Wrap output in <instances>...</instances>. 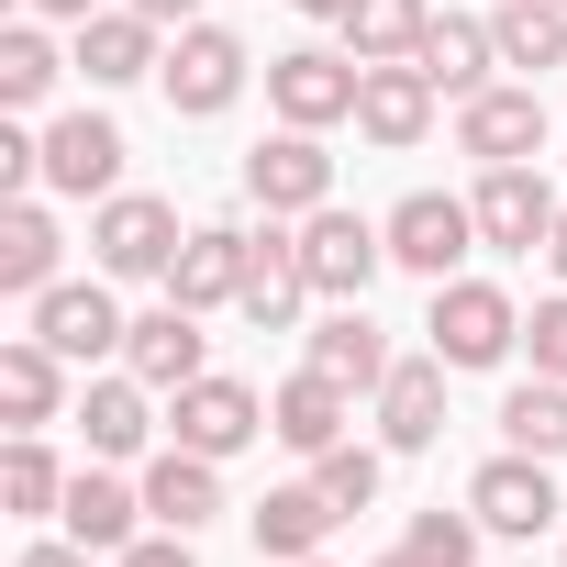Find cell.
<instances>
[{
  "label": "cell",
  "mask_w": 567,
  "mask_h": 567,
  "mask_svg": "<svg viewBox=\"0 0 567 567\" xmlns=\"http://www.w3.org/2000/svg\"><path fill=\"white\" fill-rule=\"evenodd\" d=\"M23 12H34V23H90L101 0H23Z\"/></svg>",
  "instance_id": "obj_40"
},
{
  "label": "cell",
  "mask_w": 567,
  "mask_h": 567,
  "mask_svg": "<svg viewBox=\"0 0 567 567\" xmlns=\"http://www.w3.org/2000/svg\"><path fill=\"white\" fill-rule=\"evenodd\" d=\"M112 567H200V556H189V534H167V523H156V534H134Z\"/></svg>",
  "instance_id": "obj_37"
},
{
  "label": "cell",
  "mask_w": 567,
  "mask_h": 567,
  "mask_svg": "<svg viewBox=\"0 0 567 567\" xmlns=\"http://www.w3.org/2000/svg\"><path fill=\"white\" fill-rule=\"evenodd\" d=\"M434 357L445 368H501L512 346H523V312H512V290H489V278H434Z\"/></svg>",
  "instance_id": "obj_2"
},
{
  "label": "cell",
  "mask_w": 567,
  "mask_h": 567,
  "mask_svg": "<svg viewBox=\"0 0 567 567\" xmlns=\"http://www.w3.org/2000/svg\"><path fill=\"white\" fill-rule=\"evenodd\" d=\"M545 256H556V278H567V212H556V234H545Z\"/></svg>",
  "instance_id": "obj_42"
},
{
  "label": "cell",
  "mask_w": 567,
  "mask_h": 567,
  "mask_svg": "<svg viewBox=\"0 0 567 567\" xmlns=\"http://www.w3.org/2000/svg\"><path fill=\"white\" fill-rule=\"evenodd\" d=\"M0 412H12V434H45L68 412V357L45 334H12L0 346Z\"/></svg>",
  "instance_id": "obj_24"
},
{
  "label": "cell",
  "mask_w": 567,
  "mask_h": 567,
  "mask_svg": "<svg viewBox=\"0 0 567 567\" xmlns=\"http://www.w3.org/2000/svg\"><path fill=\"white\" fill-rule=\"evenodd\" d=\"M56 501H68V467H56V445H45V434H12V456H0V512L45 523Z\"/></svg>",
  "instance_id": "obj_33"
},
{
  "label": "cell",
  "mask_w": 567,
  "mask_h": 567,
  "mask_svg": "<svg viewBox=\"0 0 567 567\" xmlns=\"http://www.w3.org/2000/svg\"><path fill=\"white\" fill-rule=\"evenodd\" d=\"M423 23H434V0H357V12H346V56L357 68H390V56L423 45Z\"/></svg>",
  "instance_id": "obj_30"
},
{
  "label": "cell",
  "mask_w": 567,
  "mask_h": 567,
  "mask_svg": "<svg viewBox=\"0 0 567 567\" xmlns=\"http://www.w3.org/2000/svg\"><path fill=\"white\" fill-rule=\"evenodd\" d=\"M56 523H68V534H79L90 556H123V545H134V534L156 523V512H145V489H123V478H112V456H101V467H79V478H68Z\"/></svg>",
  "instance_id": "obj_19"
},
{
  "label": "cell",
  "mask_w": 567,
  "mask_h": 567,
  "mask_svg": "<svg viewBox=\"0 0 567 567\" xmlns=\"http://www.w3.org/2000/svg\"><path fill=\"white\" fill-rule=\"evenodd\" d=\"M123 12H145V23H200V0H123Z\"/></svg>",
  "instance_id": "obj_39"
},
{
  "label": "cell",
  "mask_w": 567,
  "mask_h": 567,
  "mask_svg": "<svg viewBox=\"0 0 567 567\" xmlns=\"http://www.w3.org/2000/svg\"><path fill=\"white\" fill-rule=\"evenodd\" d=\"M379 567H423V556H412V545H390V556H379Z\"/></svg>",
  "instance_id": "obj_43"
},
{
  "label": "cell",
  "mask_w": 567,
  "mask_h": 567,
  "mask_svg": "<svg viewBox=\"0 0 567 567\" xmlns=\"http://www.w3.org/2000/svg\"><path fill=\"white\" fill-rule=\"evenodd\" d=\"M145 512H156L167 534H200V523L223 512V456H189V445H167V456L145 467Z\"/></svg>",
  "instance_id": "obj_27"
},
{
  "label": "cell",
  "mask_w": 567,
  "mask_h": 567,
  "mask_svg": "<svg viewBox=\"0 0 567 567\" xmlns=\"http://www.w3.org/2000/svg\"><path fill=\"white\" fill-rule=\"evenodd\" d=\"M34 334L68 357V368H101V357H123V312H112V290H101V278H56V290L34 301Z\"/></svg>",
  "instance_id": "obj_13"
},
{
  "label": "cell",
  "mask_w": 567,
  "mask_h": 567,
  "mask_svg": "<svg viewBox=\"0 0 567 567\" xmlns=\"http://www.w3.org/2000/svg\"><path fill=\"white\" fill-rule=\"evenodd\" d=\"M301 301H323V290H312V267H301V234H278V223L245 234V301H234V312H245L256 334H290Z\"/></svg>",
  "instance_id": "obj_12"
},
{
  "label": "cell",
  "mask_w": 567,
  "mask_h": 567,
  "mask_svg": "<svg viewBox=\"0 0 567 567\" xmlns=\"http://www.w3.org/2000/svg\"><path fill=\"white\" fill-rule=\"evenodd\" d=\"M23 567H90V545L79 534H45V545H23Z\"/></svg>",
  "instance_id": "obj_38"
},
{
  "label": "cell",
  "mask_w": 567,
  "mask_h": 567,
  "mask_svg": "<svg viewBox=\"0 0 567 567\" xmlns=\"http://www.w3.org/2000/svg\"><path fill=\"white\" fill-rule=\"evenodd\" d=\"M245 34H223V23H178V45H167V112L178 123H212V112H234V90H245Z\"/></svg>",
  "instance_id": "obj_4"
},
{
  "label": "cell",
  "mask_w": 567,
  "mask_h": 567,
  "mask_svg": "<svg viewBox=\"0 0 567 567\" xmlns=\"http://www.w3.org/2000/svg\"><path fill=\"white\" fill-rule=\"evenodd\" d=\"M245 523H256V556H267V567H290V556H323V534H334L346 512H334L323 478H290V489H267Z\"/></svg>",
  "instance_id": "obj_23"
},
{
  "label": "cell",
  "mask_w": 567,
  "mask_h": 567,
  "mask_svg": "<svg viewBox=\"0 0 567 567\" xmlns=\"http://www.w3.org/2000/svg\"><path fill=\"white\" fill-rule=\"evenodd\" d=\"M412 68H423L445 101H478V90H489V68H501V34H489L478 12H434V23H423V45H412Z\"/></svg>",
  "instance_id": "obj_21"
},
{
  "label": "cell",
  "mask_w": 567,
  "mask_h": 567,
  "mask_svg": "<svg viewBox=\"0 0 567 567\" xmlns=\"http://www.w3.org/2000/svg\"><path fill=\"white\" fill-rule=\"evenodd\" d=\"M245 200H256L267 223H301V212H323V200H334V156H323V134L278 123V134L245 156Z\"/></svg>",
  "instance_id": "obj_5"
},
{
  "label": "cell",
  "mask_w": 567,
  "mask_h": 567,
  "mask_svg": "<svg viewBox=\"0 0 567 567\" xmlns=\"http://www.w3.org/2000/svg\"><path fill=\"white\" fill-rule=\"evenodd\" d=\"M290 567H323V556H290Z\"/></svg>",
  "instance_id": "obj_44"
},
{
  "label": "cell",
  "mask_w": 567,
  "mask_h": 567,
  "mask_svg": "<svg viewBox=\"0 0 567 567\" xmlns=\"http://www.w3.org/2000/svg\"><path fill=\"white\" fill-rule=\"evenodd\" d=\"M68 68H79V56H56V45H45V23H12V34H0V112H34Z\"/></svg>",
  "instance_id": "obj_32"
},
{
  "label": "cell",
  "mask_w": 567,
  "mask_h": 567,
  "mask_svg": "<svg viewBox=\"0 0 567 567\" xmlns=\"http://www.w3.org/2000/svg\"><path fill=\"white\" fill-rule=\"evenodd\" d=\"M478 534H489L478 512H445V501H434V512H412V534H401V545H412L423 567H478Z\"/></svg>",
  "instance_id": "obj_34"
},
{
  "label": "cell",
  "mask_w": 567,
  "mask_h": 567,
  "mask_svg": "<svg viewBox=\"0 0 567 567\" xmlns=\"http://www.w3.org/2000/svg\"><path fill=\"white\" fill-rule=\"evenodd\" d=\"M434 434H445V357H390V379H379V445L423 456Z\"/></svg>",
  "instance_id": "obj_18"
},
{
  "label": "cell",
  "mask_w": 567,
  "mask_h": 567,
  "mask_svg": "<svg viewBox=\"0 0 567 567\" xmlns=\"http://www.w3.org/2000/svg\"><path fill=\"white\" fill-rule=\"evenodd\" d=\"M456 145H467L478 167H523V156L545 145V101H534V79H523V90H478V101H456Z\"/></svg>",
  "instance_id": "obj_17"
},
{
  "label": "cell",
  "mask_w": 567,
  "mask_h": 567,
  "mask_svg": "<svg viewBox=\"0 0 567 567\" xmlns=\"http://www.w3.org/2000/svg\"><path fill=\"white\" fill-rule=\"evenodd\" d=\"M123 368H134L145 390H189V379H212V334H200V312H189V301H156V312L123 334Z\"/></svg>",
  "instance_id": "obj_15"
},
{
  "label": "cell",
  "mask_w": 567,
  "mask_h": 567,
  "mask_svg": "<svg viewBox=\"0 0 567 567\" xmlns=\"http://www.w3.org/2000/svg\"><path fill=\"white\" fill-rule=\"evenodd\" d=\"M357 56H323V45H290V56H267V112L278 123H301V134H323V123H357Z\"/></svg>",
  "instance_id": "obj_6"
},
{
  "label": "cell",
  "mask_w": 567,
  "mask_h": 567,
  "mask_svg": "<svg viewBox=\"0 0 567 567\" xmlns=\"http://www.w3.org/2000/svg\"><path fill=\"white\" fill-rule=\"evenodd\" d=\"M312 478L334 489V512H368V501H379V456H368V445H323Z\"/></svg>",
  "instance_id": "obj_35"
},
{
  "label": "cell",
  "mask_w": 567,
  "mask_h": 567,
  "mask_svg": "<svg viewBox=\"0 0 567 567\" xmlns=\"http://www.w3.org/2000/svg\"><path fill=\"white\" fill-rule=\"evenodd\" d=\"M489 34H501V68L545 79V68H567V0H501Z\"/></svg>",
  "instance_id": "obj_29"
},
{
  "label": "cell",
  "mask_w": 567,
  "mask_h": 567,
  "mask_svg": "<svg viewBox=\"0 0 567 567\" xmlns=\"http://www.w3.org/2000/svg\"><path fill=\"white\" fill-rule=\"evenodd\" d=\"M478 245H501V256H534L545 234H556V189H545V167H478Z\"/></svg>",
  "instance_id": "obj_10"
},
{
  "label": "cell",
  "mask_w": 567,
  "mask_h": 567,
  "mask_svg": "<svg viewBox=\"0 0 567 567\" xmlns=\"http://www.w3.org/2000/svg\"><path fill=\"white\" fill-rule=\"evenodd\" d=\"M167 434H178L189 456H245V445L267 434V401H256L245 379H189V390H167Z\"/></svg>",
  "instance_id": "obj_7"
},
{
  "label": "cell",
  "mask_w": 567,
  "mask_h": 567,
  "mask_svg": "<svg viewBox=\"0 0 567 567\" xmlns=\"http://www.w3.org/2000/svg\"><path fill=\"white\" fill-rule=\"evenodd\" d=\"M523 346H534V379H567V290L523 312Z\"/></svg>",
  "instance_id": "obj_36"
},
{
  "label": "cell",
  "mask_w": 567,
  "mask_h": 567,
  "mask_svg": "<svg viewBox=\"0 0 567 567\" xmlns=\"http://www.w3.org/2000/svg\"><path fill=\"white\" fill-rule=\"evenodd\" d=\"M56 256H68V234H56L45 200H0V290H12V301H45V290H56Z\"/></svg>",
  "instance_id": "obj_25"
},
{
  "label": "cell",
  "mask_w": 567,
  "mask_h": 567,
  "mask_svg": "<svg viewBox=\"0 0 567 567\" xmlns=\"http://www.w3.org/2000/svg\"><path fill=\"white\" fill-rule=\"evenodd\" d=\"M301 368H323V379H346V390H379V379H390V346H379L368 301H334V312L312 323V357H301Z\"/></svg>",
  "instance_id": "obj_28"
},
{
  "label": "cell",
  "mask_w": 567,
  "mask_h": 567,
  "mask_svg": "<svg viewBox=\"0 0 567 567\" xmlns=\"http://www.w3.org/2000/svg\"><path fill=\"white\" fill-rule=\"evenodd\" d=\"M156 34H167V23H145V12H90V23H79V79H90V90H134V79H156V68H167Z\"/></svg>",
  "instance_id": "obj_20"
},
{
  "label": "cell",
  "mask_w": 567,
  "mask_h": 567,
  "mask_svg": "<svg viewBox=\"0 0 567 567\" xmlns=\"http://www.w3.org/2000/svg\"><path fill=\"white\" fill-rule=\"evenodd\" d=\"M556 456H489L478 478H467V512L489 523V534H512V545H534V534H556V478H545Z\"/></svg>",
  "instance_id": "obj_8"
},
{
  "label": "cell",
  "mask_w": 567,
  "mask_h": 567,
  "mask_svg": "<svg viewBox=\"0 0 567 567\" xmlns=\"http://www.w3.org/2000/svg\"><path fill=\"white\" fill-rule=\"evenodd\" d=\"M467 245H478V212L445 200V189H412V200L390 212V267H412V278H456Z\"/></svg>",
  "instance_id": "obj_11"
},
{
  "label": "cell",
  "mask_w": 567,
  "mask_h": 567,
  "mask_svg": "<svg viewBox=\"0 0 567 567\" xmlns=\"http://www.w3.org/2000/svg\"><path fill=\"white\" fill-rule=\"evenodd\" d=\"M501 445H523V456H567V379H523V390H501Z\"/></svg>",
  "instance_id": "obj_31"
},
{
  "label": "cell",
  "mask_w": 567,
  "mask_h": 567,
  "mask_svg": "<svg viewBox=\"0 0 567 567\" xmlns=\"http://www.w3.org/2000/svg\"><path fill=\"white\" fill-rule=\"evenodd\" d=\"M301 267H312V290H323V301H368V278L390 267V223L323 200V212H301Z\"/></svg>",
  "instance_id": "obj_3"
},
{
  "label": "cell",
  "mask_w": 567,
  "mask_h": 567,
  "mask_svg": "<svg viewBox=\"0 0 567 567\" xmlns=\"http://www.w3.org/2000/svg\"><path fill=\"white\" fill-rule=\"evenodd\" d=\"M346 423H357V390H346V379H323V368H301V379H278V390H267V434L290 445V456L346 445Z\"/></svg>",
  "instance_id": "obj_16"
},
{
  "label": "cell",
  "mask_w": 567,
  "mask_h": 567,
  "mask_svg": "<svg viewBox=\"0 0 567 567\" xmlns=\"http://www.w3.org/2000/svg\"><path fill=\"white\" fill-rule=\"evenodd\" d=\"M301 12H312V23H346V12H357V0H301Z\"/></svg>",
  "instance_id": "obj_41"
},
{
  "label": "cell",
  "mask_w": 567,
  "mask_h": 567,
  "mask_svg": "<svg viewBox=\"0 0 567 567\" xmlns=\"http://www.w3.org/2000/svg\"><path fill=\"white\" fill-rule=\"evenodd\" d=\"M434 101H445V90H434L412 56H390V68H368V79H357V134L401 156V145H423V134H434Z\"/></svg>",
  "instance_id": "obj_14"
},
{
  "label": "cell",
  "mask_w": 567,
  "mask_h": 567,
  "mask_svg": "<svg viewBox=\"0 0 567 567\" xmlns=\"http://www.w3.org/2000/svg\"><path fill=\"white\" fill-rule=\"evenodd\" d=\"M167 301H189V312H234V301H245V223H200V234L178 245Z\"/></svg>",
  "instance_id": "obj_22"
},
{
  "label": "cell",
  "mask_w": 567,
  "mask_h": 567,
  "mask_svg": "<svg viewBox=\"0 0 567 567\" xmlns=\"http://www.w3.org/2000/svg\"><path fill=\"white\" fill-rule=\"evenodd\" d=\"M79 434H90V456H145V434H156V390L123 368V379H90L79 390Z\"/></svg>",
  "instance_id": "obj_26"
},
{
  "label": "cell",
  "mask_w": 567,
  "mask_h": 567,
  "mask_svg": "<svg viewBox=\"0 0 567 567\" xmlns=\"http://www.w3.org/2000/svg\"><path fill=\"white\" fill-rule=\"evenodd\" d=\"M45 189H56V200H112V189H123V123H112V112L45 123Z\"/></svg>",
  "instance_id": "obj_9"
},
{
  "label": "cell",
  "mask_w": 567,
  "mask_h": 567,
  "mask_svg": "<svg viewBox=\"0 0 567 567\" xmlns=\"http://www.w3.org/2000/svg\"><path fill=\"white\" fill-rule=\"evenodd\" d=\"M178 245H189V234H178V212H167L156 189H112V200L90 212V267H101V278H167Z\"/></svg>",
  "instance_id": "obj_1"
}]
</instances>
